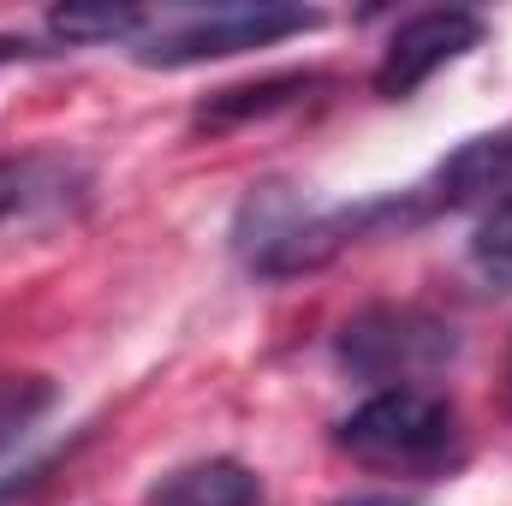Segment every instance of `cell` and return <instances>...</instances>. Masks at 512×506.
I'll use <instances>...</instances> for the list:
<instances>
[{"mask_svg":"<svg viewBox=\"0 0 512 506\" xmlns=\"http://www.w3.org/2000/svg\"><path fill=\"white\" fill-rule=\"evenodd\" d=\"M334 447L364 471L435 477L459 459V411L429 387H376L334 429Z\"/></svg>","mask_w":512,"mask_h":506,"instance_id":"1","label":"cell"},{"mask_svg":"<svg viewBox=\"0 0 512 506\" xmlns=\"http://www.w3.org/2000/svg\"><path fill=\"white\" fill-rule=\"evenodd\" d=\"M322 12L310 6H197V12H149L143 36L131 42V54L143 66L179 72V66H203V60H227L245 48H268L286 36L316 30Z\"/></svg>","mask_w":512,"mask_h":506,"instance_id":"2","label":"cell"},{"mask_svg":"<svg viewBox=\"0 0 512 506\" xmlns=\"http://www.w3.org/2000/svg\"><path fill=\"white\" fill-rule=\"evenodd\" d=\"M459 352L453 322L417 310V304H376L346 322L340 364L376 387H417V376H435Z\"/></svg>","mask_w":512,"mask_h":506,"instance_id":"3","label":"cell"},{"mask_svg":"<svg viewBox=\"0 0 512 506\" xmlns=\"http://www.w3.org/2000/svg\"><path fill=\"white\" fill-rule=\"evenodd\" d=\"M483 42V18L465 12V6H435V12H417L405 18L382 48V66H376V96L387 102H405L411 90H423L441 66L465 60L471 48Z\"/></svg>","mask_w":512,"mask_h":506,"instance_id":"4","label":"cell"},{"mask_svg":"<svg viewBox=\"0 0 512 506\" xmlns=\"http://www.w3.org/2000/svg\"><path fill=\"white\" fill-rule=\"evenodd\" d=\"M512 197V131L501 137H471V143H459L441 167H435V179H429V197H423V209H495V203H507Z\"/></svg>","mask_w":512,"mask_h":506,"instance_id":"5","label":"cell"},{"mask_svg":"<svg viewBox=\"0 0 512 506\" xmlns=\"http://www.w3.org/2000/svg\"><path fill=\"white\" fill-rule=\"evenodd\" d=\"M90 173L72 155H0V227L30 221V215H60L72 197H84Z\"/></svg>","mask_w":512,"mask_h":506,"instance_id":"6","label":"cell"},{"mask_svg":"<svg viewBox=\"0 0 512 506\" xmlns=\"http://www.w3.org/2000/svg\"><path fill=\"white\" fill-rule=\"evenodd\" d=\"M328 84L334 78H322V72H274V78H256V84L215 90L191 120H197V131H233V126H245V120H268L280 108H298L310 90H328Z\"/></svg>","mask_w":512,"mask_h":506,"instance_id":"7","label":"cell"},{"mask_svg":"<svg viewBox=\"0 0 512 506\" xmlns=\"http://www.w3.org/2000/svg\"><path fill=\"white\" fill-rule=\"evenodd\" d=\"M143 506H262V483L239 459H197V465L167 471L143 495Z\"/></svg>","mask_w":512,"mask_h":506,"instance_id":"8","label":"cell"},{"mask_svg":"<svg viewBox=\"0 0 512 506\" xmlns=\"http://www.w3.org/2000/svg\"><path fill=\"white\" fill-rule=\"evenodd\" d=\"M54 381L24 376V370H0V453H12L48 411H54Z\"/></svg>","mask_w":512,"mask_h":506,"instance_id":"9","label":"cell"},{"mask_svg":"<svg viewBox=\"0 0 512 506\" xmlns=\"http://www.w3.org/2000/svg\"><path fill=\"white\" fill-rule=\"evenodd\" d=\"M48 24L66 42H137L149 12H137V6H60Z\"/></svg>","mask_w":512,"mask_h":506,"instance_id":"10","label":"cell"},{"mask_svg":"<svg viewBox=\"0 0 512 506\" xmlns=\"http://www.w3.org/2000/svg\"><path fill=\"white\" fill-rule=\"evenodd\" d=\"M477 262L483 268H495V274H512V197L507 203H495L483 221H477Z\"/></svg>","mask_w":512,"mask_h":506,"instance_id":"11","label":"cell"},{"mask_svg":"<svg viewBox=\"0 0 512 506\" xmlns=\"http://www.w3.org/2000/svg\"><path fill=\"white\" fill-rule=\"evenodd\" d=\"M334 506H411V501H399V495H346Z\"/></svg>","mask_w":512,"mask_h":506,"instance_id":"12","label":"cell"},{"mask_svg":"<svg viewBox=\"0 0 512 506\" xmlns=\"http://www.w3.org/2000/svg\"><path fill=\"white\" fill-rule=\"evenodd\" d=\"M6 54H30V42H0V60H6Z\"/></svg>","mask_w":512,"mask_h":506,"instance_id":"13","label":"cell"}]
</instances>
